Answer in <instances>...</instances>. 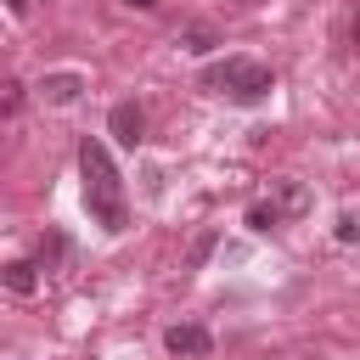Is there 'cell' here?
Listing matches in <instances>:
<instances>
[{"label":"cell","mask_w":360,"mask_h":360,"mask_svg":"<svg viewBox=\"0 0 360 360\" xmlns=\"http://www.w3.org/2000/svg\"><path fill=\"white\" fill-rule=\"evenodd\" d=\"M79 174H84V208L96 214L101 231H124L129 225V202H124V180H118V163L101 141H84L79 146Z\"/></svg>","instance_id":"cell-1"},{"label":"cell","mask_w":360,"mask_h":360,"mask_svg":"<svg viewBox=\"0 0 360 360\" xmlns=\"http://www.w3.org/2000/svg\"><path fill=\"white\" fill-rule=\"evenodd\" d=\"M124 6H135V11H152V6H158V0H124Z\"/></svg>","instance_id":"cell-11"},{"label":"cell","mask_w":360,"mask_h":360,"mask_svg":"<svg viewBox=\"0 0 360 360\" xmlns=\"http://www.w3.org/2000/svg\"><path fill=\"white\" fill-rule=\"evenodd\" d=\"M163 343H169V354H186V360H197V354H208V349H214L208 326H169V332H163Z\"/></svg>","instance_id":"cell-4"},{"label":"cell","mask_w":360,"mask_h":360,"mask_svg":"<svg viewBox=\"0 0 360 360\" xmlns=\"http://www.w3.org/2000/svg\"><path fill=\"white\" fill-rule=\"evenodd\" d=\"M107 129H112L118 146H141V135H146V112H141L135 101H118V107L107 112Z\"/></svg>","instance_id":"cell-3"},{"label":"cell","mask_w":360,"mask_h":360,"mask_svg":"<svg viewBox=\"0 0 360 360\" xmlns=\"http://www.w3.org/2000/svg\"><path fill=\"white\" fill-rule=\"evenodd\" d=\"M202 84L219 90V96H231V101H264L276 79H270V68L253 62V56H225V62H214V68L202 73Z\"/></svg>","instance_id":"cell-2"},{"label":"cell","mask_w":360,"mask_h":360,"mask_svg":"<svg viewBox=\"0 0 360 360\" xmlns=\"http://www.w3.org/2000/svg\"><path fill=\"white\" fill-rule=\"evenodd\" d=\"M276 219H281V208H276V202H259V208H248V225H253V231H270Z\"/></svg>","instance_id":"cell-8"},{"label":"cell","mask_w":360,"mask_h":360,"mask_svg":"<svg viewBox=\"0 0 360 360\" xmlns=\"http://www.w3.org/2000/svg\"><path fill=\"white\" fill-rule=\"evenodd\" d=\"M276 208H281V214H304V208H309V191H304L298 180H276Z\"/></svg>","instance_id":"cell-6"},{"label":"cell","mask_w":360,"mask_h":360,"mask_svg":"<svg viewBox=\"0 0 360 360\" xmlns=\"http://www.w3.org/2000/svg\"><path fill=\"white\" fill-rule=\"evenodd\" d=\"M39 90H45V101H56V107H62V101H73V96L84 90V79H79V73H51Z\"/></svg>","instance_id":"cell-5"},{"label":"cell","mask_w":360,"mask_h":360,"mask_svg":"<svg viewBox=\"0 0 360 360\" xmlns=\"http://www.w3.org/2000/svg\"><path fill=\"white\" fill-rule=\"evenodd\" d=\"M214 45V28H186V51H208Z\"/></svg>","instance_id":"cell-9"},{"label":"cell","mask_w":360,"mask_h":360,"mask_svg":"<svg viewBox=\"0 0 360 360\" xmlns=\"http://www.w3.org/2000/svg\"><path fill=\"white\" fill-rule=\"evenodd\" d=\"M6 6H11V11H28V0H6Z\"/></svg>","instance_id":"cell-12"},{"label":"cell","mask_w":360,"mask_h":360,"mask_svg":"<svg viewBox=\"0 0 360 360\" xmlns=\"http://www.w3.org/2000/svg\"><path fill=\"white\" fill-rule=\"evenodd\" d=\"M6 287H11V292H34V287H39L34 264H28V259H11V264H6Z\"/></svg>","instance_id":"cell-7"},{"label":"cell","mask_w":360,"mask_h":360,"mask_svg":"<svg viewBox=\"0 0 360 360\" xmlns=\"http://www.w3.org/2000/svg\"><path fill=\"white\" fill-rule=\"evenodd\" d=\"M208 253H214V236H197V248H191V264H202Z\"/></svg>","instance_id":"cell-10"}]
</instances>
